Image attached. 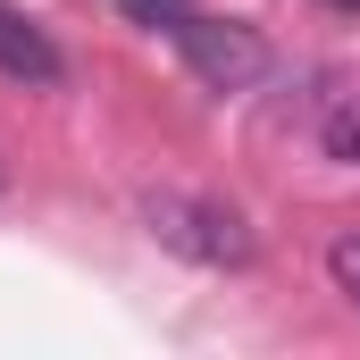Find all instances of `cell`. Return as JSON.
<instances>
[{
    "mask_svg": "<svg viewBox=\"0 0 360 360\" xmlns=\"http://www.w3.org/2000/svg\"><path fill=\"white\" fill-rule=\"evenodd\" d=\"M143 226L176 252V260H201V269H252V226H243V210H226V201H201V193H151L143 201Z\"/></svg>",
    "mask_w": 360,
    "mask_h": 360,
    "instance_id": "1",
    "label": "cell"
},
{
    "mask_svg": "<svg viewBox=\"0 0 360 360\" xmlns=\"http://www.w3.org/2000/svg\"><path fill=\"white\" fill-rule=\"evenodd\" d=\"M176 51H184V68L210 92H243V84L269 76V42H260V25H243V17H201V8H184L176 17Z\"/></svg>",
    "mask_w": 360,
    "mask_h": 360,
    "instance_id": "2",
    "label": "cell"
},
{
    "mask_svg": "<svg viewBox=\"0 0 360 360\" xmlns=\"http://www.w3.org/2000/svg\"><path fill=\"white\" fill-rule=\"evenodd\" d=\"M0 76L8 84H34V92H51V84H68V59H59V42L25 17V8H8L0 0Z\"/></svg>",
    "mask_w": 360,
    "mask_h": 360,
    "instance_id": "3",
    "label": "cell"
},
{
    "mask_svg": "<svg viewBox=\"0 0 360 360\" xmlns=\"http://www.w3.org/2000/svg\"><path fill=\"white\" fill-rule=\"evenodd\" d=\"M319 143H327V160L360 168V92H335V101H327V117H319Z\"/></svg>",
    "mask_w": 360,
    "mask_h": 360,
    "instance_id": "4",
    "label": "cell"
},
{
    "mask_svg": "<svg viewBox=\"0 0 360 360\" xmlns=\"http://www.w3.org/2000/svg\"><path fill=\"white\" fill-rule=\"evenodd\" d=\"M327 276H335V293H344V302L360 310V226H352V235H335V243H327Z\"/></svg>",
    "mask_w": 360,
    "mask_h": 360,
    "instance_id": "5",
    "label": "cell"
},
{
    "mask_svg": "<svg viewBox=\"0 0 360 360\" xmlns=\"http://www.w3.org/2000/svg\"><path fill=\"white\" fill-rule=\"evenodd\" d=\"M126 8H134L143 25H168V34H176V17L193 8V0H126Z\"/></svg>",
    "mask_w": 360,
    "mask_h": 360,
    "instance_id": "6",
    "label": "cell"
},
{
    "mask_svg": "<svg viewBox=\"0 0 360 360\" xmlns=\"http://www.w3.org/2000/svg\"><path fill=\"white\" fill-rule=\"evenodd\" d=\"M327 8H360V0H327Z\"/></svg>",
    "mask_w": 360,
    "mask_h": 360,
    "instance_id": "7",
    "label": "cell"
}]
</instances>
